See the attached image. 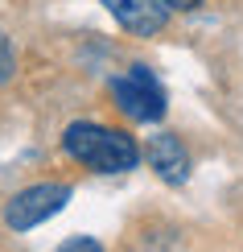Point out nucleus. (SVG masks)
Returning <instances> with one entry per match:
<instances>
[{"label":"nucleus","mask_w":243,"mask_h":252,"mask_svg":"<svg viewBox=\"0 0 243 252\" xmlns=\"http://www.w3.org/2000/svg\"><path fill=\"white\" fill-rule=\"evenodd\" d=\"M62 149L75 157L79 165L95 170V174H128L140 161V145L128 132L95 124V120H75L62 132Z\"/></svg>","instance_id":"nucleus-1"},{"label":"nucleus","mask_w":243,"mask_h":252,"mask_svg":"<svg viewBox=\"0 0 243 252\" xmlns=\"http://www.w3.org/2000/svg\"><path fill=\"white\" fill-rule=\"evenodd\" d=\"M111 95H115V108L136 124H157L165 116V91L149 66H128V75L111 83Z\"/></svg>","instance_id":"nucleus-2"},{"label":"nucleus","mask_w":243,"mask_h":252,"mask_svg":"<svg viewBox=\"0 0 243 252\" xmlns=\"http://www.w3.org/2000/svg\"><path fill=\"white\" fill-rule=\"evenodd\" d=\"M66 203H70V186L66 182H37V186H29V190L8 198L4 223L13 227V232H29V227H37L41 219L58 215Z\"/></svg>","instance_id":"nucleus-3"},{"label":"nucleus","mask_w":243,"mask_h":252,"mask_svg":"<svg viewBox=\"0 0 243 252\" xmlns=\"http://www.w3.org/2000/svg\"><path fill=\"white\" fill-rule=\"evenodd\" d=\"M103 8H108L128 33H136V37L161 33V29L169 25V13H173L169 0H103Z\"/></svg>","instance_id":"nucleus-4"},{"label":"nucleus","mask_w":243,"mask_h":252,"mask_svg":"<svg viewBox=\"0 0 243 252\" xmlns=\"http://www.w3.org/2000/svg\"><path fill=\"white\" fill-rule=\"evenodd\" d=\"M149 165L157 170V178L169 186H182L189 178V153L182 145V136L177 132H157L149 141Z\"/></svg>","instance_id":"nucleus-5"},{"label":"nucleus","mask_w":243,"mask_h":252,"mask_svg":"<svg viewBox=\"0 0 243 252\" xmlns=\"http://www.w3.org/2000/svg\"><path fill=\"white\" fill-rule=\"evenodd\" d=\"M17 70V58H13V41H8L4 33H0V83H8Z\"/></svg>","instance_id":"nucleus-6"},{"label":"nucleus","mask_w":243,"mask_h":252,"mask_svg":"<svg viewBox=\"0 0 243 252\" xmlns=\"http://www.w3.org/2000/svg\"><path fill=\"white\" fill-rule=\"evenodd\" d=\"M58 252H103V244H99V240H91V236H70Z\"/></svg>","instance_id":"nucleus-7"},{"label":"nucleus","mask_w":243,"mask_h":252,"mask_svg":"<svg viewBox=\"0 0 243 252\" xmlns=\"http://www.w3.org/2000/svg\"><path fill=\"white\" fill-rule=\"evenodd\" d=\"M173 4V13H194V8H202L206 0H169Z\"/></svg>","instance_id":"nucleus-8"}]
</instances>
